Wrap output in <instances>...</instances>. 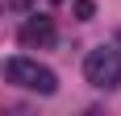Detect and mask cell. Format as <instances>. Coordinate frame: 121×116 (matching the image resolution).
<instances>
[{"mask_svg": "<svg viewBox=\"0 0 121 116\" xmlns=\"http://www.w3.org/2000/svg\"><path fill=\"white\" fill-rule=\"evenodd\" d=\"M4 79H9L13 87H25V91H38V95H54L59 91L54 70L42 66L38 58H9V62H4Z\"/></svg>", "mask_w": 121, "mask_h": 116, "instance_id": "6da1fadb", "label": "cell"}, {"mask_svg": "<svg viewBox=\"0 0 121 116\" xmlns=\"http://www.w3.org/2000/svg\"><path fill=\"white\" fill-rule=\"evenodd\" d=\"M84 79L92 83V87H100V91H113L121 83V54L113 46H96V50H88L84 58Z\"/></svg>", "mask_w": 121, "mask_h": 116, "instance_id": "7a4b0ae2", "label": "cell"}, {"mask_svg": "<svg viewBox=\"0 0 121 116\" xmlns=\"http://www.w3.org/2000/svg\"><path fill=\"white\" fill-rule=\"evenodd\" d=\"M17 42H21L25 50H46V46H54V21H50V17H29V21L21 25Z\"/></svg>", "mask_w": 121, "mask_h": 116, "instance_id": "3957f363", "label": "cell"}, {"mask_svg": "<svg viewBox=\"0 0 121 116\" xmlns=\"http://www.w3.org/2000/svg\"><path fill=\"white\" fill-rule=\"evenodd\" d=\"M92 12H96L92 0H75V17H79V21H92Z\"/></svg>", "mask_w": 121, "mask_h": 116, "instance_id": "277c9868", "label": "cell"}, {"mask_svg": "<svg viewBox=\"0 0 121 116\" xmlns=\"http://www.w3.org/2000/svg\"><path fill=\"white\" fill-rule=\"evenodd\" d=\"M54 4H63V0H54Z\"/></svg>", "mask_w": 121, "mask_h": 116, "instance_id": "5b68a950", "label": "cell"}, {"mask_svg": "<svg viewBox=\"0 0 121 116\" xmlns=\"http://www.w3.org/2000/svg\"><path fill=\"white\" fill-rule=\"evenodd\" d=\"M117 42H121V33H117Z\"/></svg>", "mask_w": 121, "mask_h": 116, "instance_id": "8992f818", "label": "cell"}]
</instances>
